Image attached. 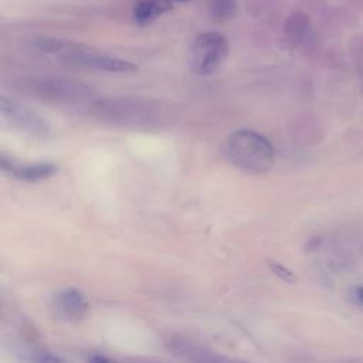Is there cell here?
I'll return each instance as SVG.
<instances>
[{
    "label": "cell",
    "mask_w": 363,
    "mask_h": 363,
    "mask_svg": "<svg viewBox=\"0 0 363 363\" xmlns=\"http://www.w3.org/2000/svg\"><path fill=\"white\" fill-rule=\"evenodd\" d=\"M96 113L104 119H111L112 122H121L123 125L128 123H139L149 121L152 115V108L149 101L142 99H106V101H95L92 105Z\"/></svg>",
    "instance_id": "obj_6"
},
{
    "label": "cell",
    "mask_w": 363,
    "mask_h": 363,
    "mask_svg": "<svg viewBox=\"0 0 363 363\" xmlns=\"http://www.w3.org/2000/svg\"><path fill=\"white\" fill-rule=\"evenodd\" d=\"M26 45L37 55L52 58L74 67L115 74H132L138 71V65L130 61L94 51L84 44L72 43L69 40L33 37L27 40Z\"/></svg>",
    "instance_id": "obj_1"
},
{
    "label": "cell",
    "mask_w": 363,
    "mask_h": 363,
    "mask_svg": "<svg viewBox=\"0 0 363 363\" xmlns=\"http://www.w3.org/2000/svg\"><path fill=\"white\" fill-rule=\"evenodd\" d=\"M1 167L4 172H9L14 177L26 182H37L52 176L58 167L50 162H35V163H14L11 159H7L1 155Z\"/></svg>",
    "instance_id": "obj_8"
},
{
    "label": "cell",
    "mask_w": 363,
    "mask_h": 363,
    "mask_svg": "<svg viewBox=\"0 0 363 363\" xmlns=\"http://www.w3.org/2000/svg\"><path fill=\"white\" fill-rule=\"evenodd\" d=\"M37 363H65L64 359H61L58 354L51 352H40L35 356Z\"/></svg>",
    "instance_id": "obj_13"
},
{
    "label": "cell",
    "mask_w": 363,
    "mask_h": 363,
    "mask_svg": "<svg viewBox=\"0 0 363 363\" xmlns=\"http://www.w3.org/2000/svg\"><path fill=\"white\" fill-rule=\"evenodd\" d=\"M225 156L235 167L252 174L267 173L275 163L274 146L264 135L252 129L231 133L225 142Z\"/></svg>",
    "instance_id": "obj_2"
},
{
    "label": "cell",
    "mask_w": 363,
    "mask_h": 363,
    "mask_svg": "<svg viewBox=\"0 0 363 363\" xmlns=\"http://www.w3.org/2000/svg\"><path fill=\"white\" fill-rule=\"evenodd\" d=\"M308 30V18L305 14L295 13L286 23V33L292 40H301Z\"/></svg>",
    "instance_id": "obj_10"
},
{
    "label": "cell",
    "mask_w": 363,
    "mask_h": 363,
    "mask_svg": "<svg viewBox=\"0 0 363 363\" xmlns=\"http://www.w3.org/2000/svg\"><path fill=\"white\" fill-rule=\"evenodd\" d=\"M352 298L354 299L356 303L362 305L363 306V285H359V286H354L353 291H352Z\"/></svg>",
    "instance_id": "obj_16"
},
{
    "label": "cell",
    "mask_w": 363,
    "mask_h": 363,
    "mask_svg": "<svg viewBox=\"0 0 363 363\" xmlns=\"http://www.w3.org/2000/svg\"><path fill=\"white\" fill-rule=\"evenodd\" d=\"M0 112L7 123L31 138L44 140L51 136V126L48 122L35 111L16 99L3 95L0 98Z\"/></svg>",
    "instance_id": "obj_5"
},
{
    "label": "cell",
    "mask_w": 363,
    "mask_h": 363,
    "mask_svg": "<svg viewBox=\"0 0 363 363\" xmlns=\"http://www.w3.org/2000/svg\"><path fill=\"white\" fill-rule=\"evenodd\" d=\"M234 10L233 0H216L213 4V13L217 17H228Z\"/></svg>",
    "instance_id": "obj_12"
},
{
    "label": "cell",
    "mask_w": 363,
    "mask_h": 363,
    "mask_svg": "<svg viewBox=\"0 0 363 363\" xmlns=\"http://www.w3.org/2000/svg\"><path fill=\"white\" fill-rule=\"evenodd\" d=\"M269 268H271V271H272L278 278H281L282 281H285V282H288V284H294V282L296 281L295 274H294L288 267H285V265H282V264H279V262H277V261H271V262H269Z\"/></svg>",
    "instance_id": "obj_11"
},
{
    "label": "cell",
    "mask_w": 363,
    "mask_h": 363,
    "mask_svg": "<svg viewBox=\"0 0 363 363\" xmlns=\"http://www.w3.org/2000/svg\"><path fill=\"white\" fill-rule=\"evenodd\" d=\"M228 54V40L217 31L199 34L189 50V65L199 75L214 72Z\"/></svg>",
    "instance_id": "obj_4"
},
{
    "label": "cell",
    "mask_w": 363,
    "mask_h": 363,
    "mask_svg": "<svg viewBox=\"0 0 363 363\" xmlns=\"http://www.w3.org/2000/svg\"><path fill=\"white\" fill-rule=\"evenodd\" d=\"M54 306L57 313L68 320H81L89 312V302L86 296L75 288L58 291L54 296Z\"/></svg>",
    "instance_id": "obj_7"
},
{
    "label": "cell",
    "mask_w": 363,
    "mask_h": 363,
    "mask_svg": "<svg viewBox=\"0 0 363 363\" xmlns=\"http://www.w3.org/2000/svg\"><path fill=\"white\" fill-rule=\"evenodd\" d=\"M201 363H247V362H242V360H234V359H228V357L217 356V354H214L213 352H207Z\"/></svg>",
    "instance_id": "obj_14"
},
{
    "label": "cell",
    "mask_w": 363,
    "mask_h": 363,
    "mask_svg": "<svg viewBox=\"0 0 363 363\" xmlns=\"http://www.w3.org/2000/svg\"><path fill=\"white\" fill-rule=\"evenodd\" d=\"M18 91L37 99L64 106H92L94 91L82 82L62 78H24L17 84Z\"/></svg>",
    "instance_id": "obj_3"
},
{
    "label": "cell",
    "mask_w": 363,
    "mask_h": 363,
    "mask_svg": "<svg viewBox=\"0 0 363 363\" xmlns=\"http://www.w3.org/2000/svg\"><path fill=\"white\" fill-rule=\"evenodd\" d=\"M172 7V0H139L133 7V17L139 24H149Z\"/></svg>",
    "instance_id": "obj_9"
},
{
    "label": "cell",
    "mask_w": 363,
    "mask_h": 363,
    "mask_svg": "<svg viewBox=\"0 0 363 363\" xmlns=\"http://www.w3.org/2000/svg\"><path fill=\"white\" fill-rule=\"evenodd\" d=\"M88 363H118L116 360L105 356V354H101V353H92L88 356Z\"/></svg>",
    "instance_id": "obj_15"
}]
</instances>
